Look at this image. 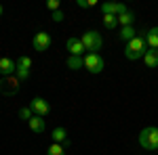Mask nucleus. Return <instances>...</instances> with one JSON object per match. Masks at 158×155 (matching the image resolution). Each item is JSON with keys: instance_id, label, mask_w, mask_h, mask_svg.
<instances>
[{"instance_id": "4", "label": "nucleus", "mask_w": 158, "mask_h": 155, "mask_svg": "<svg viewBox=\"0 0 158 155\" xmlns=\"http://www.w3.org/2000/svg\"><path fill=\"white\" fill-rule=\"evenodd\" d=\"M106 67V59L99 55V52H89L85 57V69L91 73H101Z\"/></svg>"}, {"instance_id": "22", "label": "nucleus", "mask_w": 158, "mask_h": 155, "mask_svg": "<svg viewBox=\"0 0 158 155\" xmlns=\"http://www.w3.org/2000/svg\"><path fill=\"white\" fill-rule=\"evenodd\" d=\"M97 2L95 0H78V6H82V9H91V6H95Z\"/></svg>"}, {"instance_id": "1", "label": "nucleus", "mask_w": 158, "mask_h": 155, "mask_svg": "<svg viewBox=\"0 0 158 155\" xmlns=\"http://www.w3.org/2000/svg\"><path fill=\"white\" fill-rule=\"evenodd\" d=\"M148 50V42L146 36H135L131 42H127V48H124V57L129 61H137V59H143Z\"/></svg>"}, {"instance_id": "5", "label": "nucleus", "mask_w": 158, "mask_h": 155, "mask_svg": "<svg viewBox=\"0 0 158 155\" xmlns=\"http://www.w3.org/2000/svg\"><path fill=\"white\" fill-rule=\"evenodd\" d=\"M30 109L34 111V115H40V118H44V115H49V113H51L49 101H47V99H42V96L32 99V101H30Z\"/></svg>"}, {"instance_id": "6", "label": "nucleus", "mask_w": 158, "mask_h": 155, "mask_svg": "<svg viewBox=\"0 0 158 155\" xmlns=\"http://www.w3.org/2000/svg\"><path fill=\"white\" fill-rule=\"evenodd\" d=\"M51 42H53V40H51V36L47 32H38V34H34V38H32V46H34V50H38V52L49 50Z\"/></svg>"}, {"instance_id": "2", "label": "nucleus", "mask_w": 158, "mask_h": 155, "mask_svg": "<svg viewBox=\"0 0 158 155\" xmlns=\"http://www.w3.org/2000/svg\"><path fill=\"white\" fill-rule=\"evenodd\" d=\"M137 141H139V145H141L143 149H148V151H158V128H154V126L143 128Z\"/></svg>"}, {"instance_id": "3", "label": "nucleus", "mask_w": 158, "mask_h": 155, "mask_svg": "<svg viewBox=\"0 0 158 155\" xmlns=\"http://www.w3.org/2000/svg\"><path fill=\"white\" fill-rule=\"evenodd\" d=\"M80 40H82V44H85V48L89 50V52H97L99 48H101V44H103L101 34H99V32H95V29L85 32V34L80 36Z\"/></svg>"}, {"instance_id": "16", "label": "nucleus", "mask_w": 158, "mask_h": 155, "mask_svg": "<svg viewBox=\"0 0 158 155\" xmlns=\"http://www.w3.org/2000/svg\"><path fill=\"white\" fill-rule=\"evenodd\" d=\"M137 36V32H135V27L131 25V27H122L120 29V34H118V38H120L122 42H131L133 38Z\"/></svg>"}, {"instance_id": "19", "label": "nucleus", "mask_w": 158, "mask_h": 155, "mask_svg": "<svg viewBox=\"0 0 158 155\" xmlns=\"http://www.w3.org/2000/svg\"><path fill=\"white\" fill-rule=\"evenodd\" d=\"M47 155H65V147H63V145L53 143V145L49 147V151H47Z\"/></svg>"}, {"instance_id": "11", "label": "nucleus", "mask_w": 158, "mask_h": 155, "mask_svg": "<svg viewBox=\"0 0 158 155\" xmlns=\"http://www.w3.org/2000/svg\"><path fill=\"white\" fill-rule=\"evenodd\" d=\"M51 136H53V143L63 145V147H68V145H70V141H68V132H65V128H55Z\"/></svg>"}, {"instance_id": "13", "label": "nucleus", "mask_w": 158, "mask_h": 155, "mask_svg": "<svg viewBox=\"0 0 158 155\" xmlns=\"http://www.w3.org/2000/svg\"><path fill=\"white\" fill-rule=\"evenodd\" d=\"M27 126H30V130H32V132L42 134V132H44V119L40 118V115H34V118L27 122Z\"/></svg>"}, {"instance_id": "21", "label": "nucleus", "mask_w": 158, "mask_h": 155, "mask_svg": "<svg viewBox=\"0 0 158 155\" xmlns=\"http://www.w3.org/2000/svg\"><path fill=\"white\" fill-rule=\"evenodd\" d=\"M19 118L25 119V122H30V119L34 118V111L30 109V105H27V107H21V109H19Z\"/></svg>"}, {"instance_id": "14", "label": "nucleus", "mask_w": 158, "mask_h": 155, "mask_svg": "<svg viewBox=\"0 0 158 155\" xmlns=\"http://www.w3.org/2000/svg\"><path fill=\"white\" fill-rule=\"evenodd\" d=\"M146 42H148V48H156V50H158V27H152V29H148Z\"/></svg>"}, {"instance_id": "10", "label": "nucleus", "mask_w": 158, "mask_h": 155, "mask_svg": "<svg viewBox=\"0 0 158 155\" xmlns=\"http://www.w3.org/2000/svg\"><path fill=\"white\" fill-rule=\"evenodd\" d=\"M15 69H17V61L9 59V57H2V59H0V73H2L4 78L13 76V73H15Z\"/></svg>"}, {"instance_id": "9", "label": "nucleus", "mask_w": 158, "mask_h": 155, "mask_svg": "<svg viewBox=\"0 0 158 155\" xmlns=\"http://www.w3.org/2000/svg\"><path fill=\"white\" fill-rule=\"evenodd\" d=\"M65 46H68V50H70V55H74V57H82V52L86 50L80 38H68Z\"/></svg>"}, {"instance_id": "15", "label": "nucleus", "mask_w": 158, "mask_h": 155, "mask_svg": "<svg viewBox=\"0 0 158 155\" xmlns=\"http://www.w3.org/2000/svg\"><path fill=\"white\" fill-rule=\"evenodd\" d=\"M68 67L74 69V72L82 69V67H85V57H74V55H70V57H68Z\"/></svg>"}, {"instance_id": "12", "label": "nucleus", "mask_w": 158, "mask_h": 155, "mask_svg": "<svg viewBox=\"0 0 158 155\" xmlns=\"http://www.w3.org/2000/svg\"><path fill=\"white\" fill-rule=\"evenodd\" d=\"M143 63H146V67H158V50L156 48H148L146 50Z\"/></svg>"}, {"instance_id": "7", "label": "nucleus", "mask_w": 158, "mask_h": 155, "mask_svg": "<svg viewBox=\"0 0 158 155\" xmlns=\"http://www.w3.org/2000/svg\"><path fill=\"white\" fill-rule=\"evenodd\" d=\"M30 69H32V59H30L27 55H23V57H19V61H17V69H15V73H17V78H19L21 82L30 78Z\"/></svg>"}, {"instance_id": "8", "label": "nucleus", "mask_w": 158, "mask_h": 155, "mask_svg": "<svg viewBox=\"0 0 158 155\" xmlns=\"http://www.w3.org/2000/svg\"><path fill=\"white\" fill-rule=\"evenodd\" d=\"M19 78L17 76H9V78H2L0 80V90L4 92V95H17V90H19Z\"/></svg>"}, {"instance_id": "23", "label": "nucleus", "mask_w": 158, "mask_h": 155, "mask_svg": "<svg viewBox=\"0 0 158 155\" xmlns=\"http://www.w3.org/2000/svg\"><path fill=\"white\" fill-rule=\"evenodd\" d=\"M51 19H53L55 23H61V21H63L65 17H63V13H61V11H55L53 15H51Z\"/></svg>"}, {"instance_id": "17", "label": "nucleus", "mask_w": 158, "mask_h": 155, "mask_svg": "<svg viewBox=\"0 0 158 155\" xmlns=\"http://www.w3.org/2000/svg\"><path fill=\"white\" fill-rule=\"evenodd\" d=\"M133 23H135V15L131 11L122 13L120 17H118V25H122V27H131Z\"/></svg>"}, {"instance_id": "25", "label": "nucleus", "mask_w": 158, "mask_h": 155, "mask_svg": "<svg viewBox=\"0 0 158 155\" xmlns=\"http://www.w3.org/2000/svg\"><path fill=\"white\" fill-rule=\"evenodd\" d=\"M0 17H2V4H0Z\"/></svg>"}, {"instance_id": "24", "label": "nucleus", "mask_w": 158, "mask_h": 155, "mask_svg": "<svg viewBox=\"0 0 158 155\" xmlns=\"http://www.w3.org/2000/svg\"><path fill=\"white\" fill-rule=\"evenodd\" d=\"M47 6H49L51 11L55 13V11H59V0H49V2H47Z\"/></svg>"}, {"instance_id": "18", "label": "nucleus", "mask_w": 158, "mask_h": 155, "mask_svg": "<svg viewBox=\"0 0 158 155\" xmlns=\"http://www.w3.org/2000/svg\"><path fill=\"white\" fill-rule=\"evenodd\" d=\"M103 25H106L108 29H114V27L118 25V17H116V15H103Z\"/></svg>"}, {"instance_id": "20", "label": "nucleus", "mask_w": 158, "mask_h": 155, "mask_svg": "<svg viewBox=\"0 0 158 155\" xmlns=\"http://www.w3.org/2000/svg\"><path fill=\"white\" fill-rule=\"evenodd\" d=\"M101 13L103 15H116V2H103L101 4Z\"/></svg>"}]
</instances>
